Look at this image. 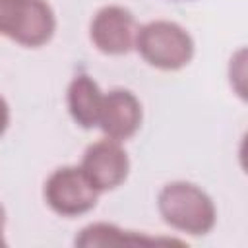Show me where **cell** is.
I'll return each instance as SVG.
<instances>
[{"label":"cell","instance_id":"obj_1","mask_svg":"<svg viewBox=\"0 0 248 248\" xmlns=\"http://www.w3.org/2000/svg\"><path fill=\"white\" fill-rule=\"evenodd\" d=\"M157 209L167 225L192 236L207 234L217 221L213 200L196 184L176 180L161 188Z\"/></svg>","mask_w":248,"mask_h":248},{"label":"cell","instance_id":"obj_2","mask_svg":"<svg viewBox=\"0 0 248 248\" xmlns=\"http://www.w3.org/2000/svg\"><path fill=\"white\" fill-rule=\"evenodd\" d=\"M140 56L157 70L174 72L194 56V39L174 21L155 19L138 29L136 45Z\"/></svg>","mask_w":248,"mask_h":248},{"label":"cell","instance_id":"obj_3","mask_svg":"<svg viewBox=\"0 0 248 248\" xmlns=\"http://www.w3.org/2000/svg\"><path fill=\"white\" fill-rule=\"evenodd\" d=\"M56 31V17L46 0H0V35L23 45L43 46Z\"/></svg>","mask_w":248,"mask_h":248},{"label":"cell","instance_id":"obj_4","mask_svg":"<svg viewBox=\"0 0 248 248\" xmlns=\"http://www.w3.org/2000/svg\"><path fill=\"white\" fill-rule=\"evenodd\" d=\"M43 196L54 213L76 217L95 207L99 192L89 184L79 167H60L45 180Z\"/></svg>","mask_w":248,"mask_h":248},{"label":"cell","instance_id":"obj_5","mask_svg":"<svg viewBox=\"0 0 248 248\" xmlns=\"http://www.w3.org/2000/svg\"><path fill=\"white\" fill-rule=\"evenodd\" d=\"M79 169L89 184L101 194L118 188L128 178L130 159L118 140L105 136L85 149Z\"/></svg>","mask_w":248,"mask_h":248},{"label":"cell","instance_id":"obj_6","mask_svg":"<svg viewBox=\"0 0 248 248\" xmlns=\"http://www.w3.org/2000/svg\"><path fill=\"white\" fill-rule=\"evenodd\" d=\"M138 23L134 14L124 6L101 8L89 25V39L103 54H126L136 45Z\"/></svg>","mask_w":248,"mask_h":248},{"label":"cell","instance_id":"obj_7","mask_svg":"<svg viewBox=\"0 0 248 248\" xmlns=\"http://www.w3.org/2000/svg\"><path fill=\"white\" fill-rule=\"evenodd\" d=\"M141 103L128 89H112L103 95L101 110L97 126L103 130L107 138L112 140H128L141 126Z\"/></svg>","mask_w":248,"mask_h":248},{"label":"cell","instance_id":"obj_8","mask_svg":"<svg viewBox=\"0 0 248 248\" xmlns=\"http://www.w3.org/2000/svg\"><path fill=\"white\" fill-rule=\"evenodd\" d=\"M76 246H184V242L178 238L147 236L134 231H122L108 223H93L81 229L79 236H76Z\"/></svg>","mask_w":248,"mask_h":248},{"label":"cell","instance_id":"obj_9","mask_svg":"<svg viewBox=\"0 0 248 248\" xmlns=\"http://www.w3.org/2000/svg\"><path fill=\"white\" fill-rule=\"evenodd\" d=\"M103 103V91L85 74L76 76L68 85V110L81 128H95Z\"/></svg>","mask_w":248,"mask_h":248},{"label":"cell","instance_id":"obj_10","mask_svg":"<svg viewBox=\"0 0 248 248\" xmlns=\"http://www.w3.org/2000/svg\"><path fill=\"white\" fill-rule=\"evenodd\" d=\"M8 124H10V107H8L6 99L0 95V136L6 132Z\"/></svg>","mask_w":248,"mask_h":248},{"label":"cell","instance_id":"obj_11","mask_svg":"<svg viewBox=\"0 0 248 248\" xmlns=\"http://www.w3.org/2000/svg\"><path fill=\"white\" fill-rule=\"evenodd\" d=\"M4 225H6V211H4V207L0 203V246L6 244V240H4Z\"/></svg>","mask_w":248,"mask_h":248}]
</instances>
